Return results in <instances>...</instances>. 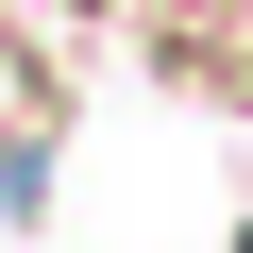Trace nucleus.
<instances>
[{
  "label": "nucleus",
  "instance_id": "f257e3e1",
  "mask_svg": "<svg viewBox=\"0 0 253 253\" xmlns=\"http://www.w3.org/2000/svg\"><path fill=\"white\" fill-rule=\"evenodd\" d=\"M152 68L253 118V0H152Z\"/></svg>",
  "mask_w": 253,
  "mask_h": 253
}]
</instances>
